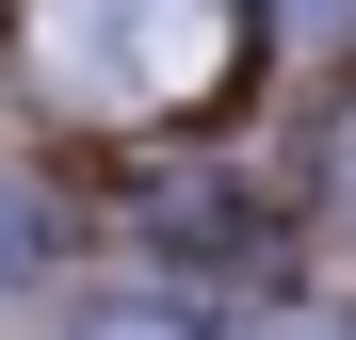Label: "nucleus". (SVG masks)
Masks as SVG:
<instances>
[{"mask_svg":"<svg viewBox=\"0 0 356 340\" xmlns=\"http://www.w3.org/2000/svg\"><path fill=\"white\" fill-rule=\"evenodd\" d=\"M227 0H33V81L65 113H178L227 81Z\"/></svg>","mask_w":356,"mask_h":340,"instance_id":"1","label":"nucleus"},{"mask_svg":"<svg viewBox=\"0 0 356 340\" xmlns=\"http://www.w3.org/2000/svg\"><path fill=\"white\" fill-rule=\"evenodd\" d=\"M65 340H195V308H178V292H97Z\"/></svg>","mask_w":356,"mask_h":340,"instance_id":"2","label":"nucleus"},{"mask_svg":"<svg viewBox=\"0 0 356 340\" xmlns=\"http://www.w3.org/2000/svg\"><path fill=\"white\" fill-rule=\"evenodd\" d=\"M17 259H33V195L0 179V292H17Z\"/></svg>","mask_w":356,"mask_h":340,"instance_id":"3","label":"nucleus"},{"mask_svg":"<svg viewBox=\"0 0 356 340\" xmlns=\"http://www.w3.org/2000/svg\"><path fill=\"white\" fill-rule=\"evenodd\" d=\"M275 340H356V308H291V324H275Z\"/></svg>","mask_w":356,"mask_h":340,"instance_id":"4","label":"nucleus"}]
</instances>
